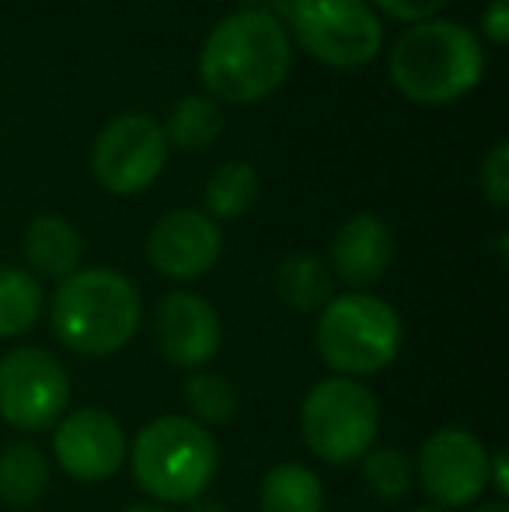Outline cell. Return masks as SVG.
<instances>
[{
    "label": "cell",
    "instance_id": "1",
    "mask_svg": "<svg viewBox=\"0 0 509 512\" xmlns=\"http://www.w3.org/2000/svg\"><path fill=\"white\" fill-rule=\"evenodd\" d=\"M290 63L293 49L276 14L245 7L210 32L199 53V77L220 102L252 105L269 98L286 81Z\"/></svg>",
    "mask_w": 509,
    "mask_h": 512
},
{
    "label": "cell",
    "instance_id": "2",
    "mask_svg": "<svg viewBox=\"0 0 509 512\" xmlns=\"http://www.w3.org/2000/svg\"><path fill=\"white\" fill-rule=\"evenodd\" d=\"M485 53L457 21H419L391 46V81L415 105H450L478 88Z\"/></svg>",
    "mask_w": 509,
    "mask_h": 512
},
{
    "label": "cell",
    "instance_id": "3",
    "mask_svg": "<svg viewBox=\"0 0 509 512\" xmlns=\"http://www.w3.org/2000/svg\"><path fill=\"white\" fill-rule=\"evenodd\" d=\"M140 328V293L116 269H77L53 297V331L81 356H112Z\"/></svg>",
    "mask_w": 509,
    "mask_h": 512
},
{
    "label": "cell",
    "instance_id": "4",
    "mask_svg": "<svg viewBox=\"0 0 509 512\" xmlns=\"http://www.w3.org/2000/svg\"><path fill=\"white\" fill-rule=\"evenodd\" d=\"M133 478L150 499L185 502L206 495L217 474L220 453L210 429L182 415H161L143 425L129 450Z\"/></svg>",
    "mask_w": 509,
    "mask_h": 512
},
{
    "label": "cell",
    "instance_id": "5",
    "mask_svg": "<svg viewBox=\"0 0 509 512\" xmlns=\"http://www.w3.org/2000/svg\"><path fill=\"white\" fill-rule=\"evenodd\" d=\"M401 317L374 293H342L321 307L318 352L335 377L363 380L387 370L401 352Z\"/></svg>",
    "mask_w": 509,
    "mask_h": 512
},
{
    "label": "cell",
    "instance_id": "6",
    "mask_svg": "<svg viewBox=\"0 0 509 512\" xmlns=\"http://www.w3.org/2000/svg\"><path fill=\"white\" fill-rule=\"evenodd\" d=\"M381 429V408L370 387L349 377H328L314 384L300 408V432L314 457L328 464H353L374 450Z\"/></svg>",
    "mask_w": 509,
    "mask_h": 512
},
{
    "label": "cell",
    "instance_id": "7",
    "mask_svg": "<svg viewBox=\"0 0 509 512\" xmlns=\"http://www.w3.org/2000/svg\"><path fill=\"white\" fill-rule=\"evenodd\" d=\"M290 25L314 60L339 70L370 63L384 42V28L367 0H293Z\"/></svg>",
    "mask_w": 509,
    "mask_h": 512
},
{
    "label": "cell",
    "instance_id": "8",
    "mask_svg": "<svg viewBox=\"0 0 509 512\" xmlns=\"http://www.w3.org/2000/svg\"><path fill=\"white\" fill-rule=\"evenodd\" d=\"M70 401V377L46 349L21 345L0 359V418L21 432L53 429Z\"/></svg>",
    "mask_w": 509,
    "mask_h": 512
},
{
    "label": "cell",
    "instance_id": "9",
    "mask_svg": "<svg viewBox=\"0 0 509 512\" xmlns=\"http://www.w3.org/2000/svg\"><path fill=\"white\" fill-rule=\"evenodd\" d=\"M168 157V140L157 119L140 112L116 115L91 147V171L112 196H136L157 182Z\"/></svg>",
    "mask_w": 509,
    "mask_h": 512
},
{
    "label": "cell",
    "instance_id": "10",
    "mask_svg": "<svg viewBox=\"0 0 509 512\" xmlns=\"http://www.w3.org/2000/svg\"><path fill=\"white\" fill-rule=\"evenodd\" d=\"M419 485L440 509L471 506L489 485V450L475 432L443 425L422 443Z\"/></svg>",
    "mask_w": 509,
    "mask_h": 512
},
{
    "label": "cell",
    "instance_id": "11",
    "mask_svg": "<svg viewBox=\"0 0 509 512\" xmlns=\"http://www.w3.org/2000/svg\"><path fill=\"white\" fill-rule=\"evenodd\" d=\"M53 453L77 481H109L126 460L123 425L102 408H81L56 422Z\"/></svg>",
    "mask_w": 509,
    "mask_h": 512
},
{
    "label": "cell",
    "instance_id": "12",
    "mask_svg": "<svg viewBox=\"0 0 509 512\" xmlns=\"http://www.w3.org/2000/svg\"><path fill=\"white\" fill-rule=\"evenodd\" d=\"M224 248V234L213 216L199 209H175L154 223L147 237V258L168 279H199L210 272Z\"/></svg>",
    "mask_w": 509,
    "mask_h": 512
},
{
    "label": "cell",
    "instance_id": "13",
    "mask_svg": "<svg viewBox=\"0 0 509 512\" xmlns=\"http://www.w3.org/2000/svg\"><path fill=\"white\" fill-rule=\"evenodd\" d=\"M154 342L168 363L182 370L206 366L220 349V317L196 293H168L154 314Z\"/></svg>",
    "mask_w": 509,
    "mask_h": 512
},
{
    "label": "cell",
    "instance_id": "14",
    "mask_svg": "<svg viewBox=\"0 0 509 512\" xmlns=\"http://www.w3.org/2000/svg\"><path fill=\"white\" fill-rule=\"evenodd\" d=\"M332 269L342 283L349 286H370L387 272L394 258V237L387 223L374 213H356L335 230L332 237Z\"/></svg>",
    "mask_w": 509,
    "mask_h": 512
},
{
    "label": "cell",
    "instance_id": "15",
    "mask_svg": "<svg viewBox=\"0 0 509 512\" xmlns=\"http://www.w3.org/2000/svg\"><path fill=\"white\" fill-rule=\"evenodd\" d=\"M84 255V241L77 234V227L63 216H35L25 230V258L35 272L49 279H67L77 272Z\"/></svg>",
    "mask_w": 509,
    "mask_h": 512
},
{
    "label": "cell",
    "instance_id": "16",
    "mask_svg": "<svg viewBox=\"0 0 509 512\" xmlns=\"http://www.w3.org/2000/svg\"><path fill=\"white\" fill-rule=\"evenodd\" d=\"M276 293L297 314H314L332 300V272L318 255L293 251L276 265Z\"/></svg>",
    "mask_w": 509,
    "mask_h": 512
},
{
    "label": "cell",
    "instance_id": "17",
    "mask_svg": "<svg viewBox=\"0 0 509 512\" xmlns=\"http://www.w3.org/2000/svg\"><path fill=\"white\" fill-rule=\"evenodd\" d=\"M262 512H325V488L321 478L304 464H276L258 492Z\"/></svg>",
    "mask_w": 509,
    "mask_h": 512
},
{
    "label": "cell",
    "instance_id": "18",
    "mask_svg": "<svg viewBox=\"0 0 509 512\" xmlns=\"http://www.w3.org/2000/svg\"><path fill=\"white\" fill-rule=\"evenodd\" d=\"M49 488V460L35 443H11L0 453V499L14 509L35 506Z\"/></svg>",
    "mask_w": 509,
    "mask_h": 512
},
{
    "label": "cell",
    "instance_id": "19",
    "mask_svg": "<svg viewBox=\"0 0 509 512\" xmlns=\"http://www.w3.org/2000/svg\"><path fill=\"white\" fill-rule=\"evenodd\" d=\"M258 171L248 161H227L206 182V209L220 220H241L258 203Z\"/></svg>",
    "mask_w": 509,
    "mask_h": 512
},
{
    "label": "cell",
    "instance_id": "20",
    "mask_svg": "<svg viewBox=\"0 0 509 512\" xmlns=\"http://www.w3.org/2000/svg\"><path fill=\"white\" fill-rule=\"evenodd\" d=\"M164 140L175 143L182 150H203L210 147L213 140L224 129V112L213 98L203 95H189L182 98L175 108H171L168 122H164Z\"/></svg>",
    "mask_w": 509,
    "mask_h": 512
},
{
    "label": "cell",
    "instance_id": "21",
    "mask_svg": "<svg viewBox=\"0 0 509 512\" xmlns=\"http://www.w3.org/2000/svg\"><path fill=\"white\" fill-rule=\"evenodd\" d=\"M42 286L25 269H0V338H18L39 321Z\"/></svg>",
    "mask_w": 509,
    "mask_h": 512
},
{
    "label": "cell",
    "instance_id": "22",
    "mask_svg": "<svg viewBox=\"0 0 509 512\" xmlns=\"http://www.w3.org/2000/svg\"><path fill=\"white\" fill-rule=\"evenodd\" d=\"M185 405L192 411V422H199L203 429L206 425H227L238 415V391L220 373L199 370L185 380Z\"/></svg>",
    "mask_w": 509,
    "mask_h": 512
},
{
    "label": "cell",
    "instance_id": "23",
    "mask_svg": "<svg viewBox=\"0 0 509 512\" xmlns=\"http://www.w3.org/2000/svg\"><path fill=\"white\" fill-rule=\"evenodd\" d=\"M363 481H367V488L377 499L391 502L401 499L412 488L415 467L405 457V450H398V446H377V450L363 453Z\"/></svg>",
    "mask_w": 509,
    "mask_h": 512
},
{
    "label": "cell",
    "instance_id": "24",
    "mask_svg": "<svg viewBox=\"0 0 509 512\" xmlns=\"http://www.w3.org/2000/svg\"><path fill=\"white\" fill-rule=\"evenodd\" d=\"M482 192L496 209L509 206V140H499L482 164Z\"/></svg>",
    "mask_w": 509,
    "mask_h": 512
},
{
    "label": "cell",
    "instance_id": "25",
    "mask_svg": "<svg viewBox=\"0 0 509 512\" xmlns=\"http://www.w3.org/2000/svg\"><path fill=\"white\" fill-rule=\"evenodd\" d=\"M374 4L381 7L384 14H391V18L419 25V21H429L433 14H440L450 0H374Z\"/></svg>",
    "mask_w": 509,
    "mask_h": 512
},
{
    "label": "cell",
    "instance_id": "26",
    "mask_svg": "<svg viewBox=\"0 0 509 512\" xmlns=\"http://www.w3.org/2000/svg\"><path fill=\"white\" fill-rule=\"evenodd\" d=\"M482 32L489 35L492 46H506L509 42V0H492L489 11L482 18Z\"/></svg>",
    "mask_w": 509,
    "mask_h": 512
},
{
    "label": "cell",
    "instance_id": "27",
    "mask_svg": "<svg viewBox=\"0 0 509 512\" xmlns=\"http://www.w3.org/2000/svg\"><path fill=\"white\" fill-rule=\"evenodd\" d=\"M489 481L499 495H509V474H506V453H489Z\"/></svg>",
    "mask_w": 509,
    "mask_h": 512
},
{
    "label": "cell",
    "instance_id": "28",
    "mask_svg": "<svg viewBox=\"0 0 509 512\" xmlns=\"http://www.w3.org/2000/svg\"><path fill=\"white\" fill-rule=\"evenodd\" d=\"M185 512H227V509H224V502L199 495V499H192V502H189V509H185Z\"/></svg>",
    "mask_w": 509,
    "mask_h": 512
},
{
    "label": "cell",
    "instance_id": "29",
    "mask_svg": "<svg viewBox=\"0 0 509 512\" xmlns=\"http://www.w3.org/2000/svg\"><path fill=\"white\" fill-rule=\"evenodd\" d=\"M475 512H509V509H506L503 499H496V502H482V506H478Z\"/></svg>",
    "mask_w": 509,
    "mask_h": 512
},
{
    "label": "cell",
    "instance_id": "30",
    "mask_svg": "<svg viewBox=\"0 0 509 512\" xmlns=\"http://www.w3.org/2000/svg\"><path fill=\"white\" fill-rule=\"evenodd\" d=\"M123 512H168V509H161V506H129Z\"/></svg>",
    "mask_w": 509,
    "mask_h": 512
},
{
    "label": "cell",
    "instance_id": "31",
    "mask_svg": "<svg viewBox=\"0 0 509 512\" xmlns=\"http://www.w3.org/2000/svg\"><path fill=\"white\" fill-rule=\"evenodd\" d=\"M415 512H447V509H440V506H429V509H415Z\"/></svg>",
    "mask_w": 509,
    "mask_h": 512
},
{
    "label": "cell",
    "instance_id": "32",
    "mask_svg": "<svg viewBox=\"0 0 509 512\" xmlns=\"http://www.w3.org/2000/svg\"><path fill=\"white\" fill-rule=\"evenodd\" d=\"M241 4H248V7H258V4H265V0H241Z\"/></svg>",
    "mask_w": 509,
    "mask_h": 512
}]
</instances>
